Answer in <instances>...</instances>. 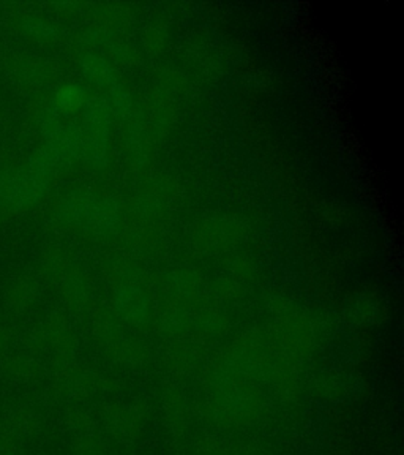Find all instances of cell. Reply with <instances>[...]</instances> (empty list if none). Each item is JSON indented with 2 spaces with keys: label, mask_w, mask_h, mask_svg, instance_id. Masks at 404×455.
<instances>
[{
  "label": "cell",
  "mask_w": 404,
  "mask_h": 455,
  "mask_svg": "<svg viewBox=\"0 0 404 455\" xmlns=\"http://www.w3.org/2000/svg\"><path fill=\"white\" fill-rule=\"evenodd\" d=\"M5 24L10 32L28 42L48 44V43L57 42L60 36V28L57 22L44 14L28 12L22 8H10L5 14Z\"/></svg>",
  "instance_id": "5"
},
{
  "label": "cell",
  "mask_w": 404,
  "mask_h": 455,
  "mask_svg": "<svg viewBox=\"0 0 404 455\" xmlns=\"http://www.w3.org/2000/svg\"><path fill=\"white\" fill-rule=\"evenodd\" d=\"M12 341H13V332H12V329L4 326V324H0V355H5V351H7L8 347L12 345Z\"/></svg>",
  "instance_id": "13"
},
{
  "label": "cell",
  "mask_w": 404,
  "mask_h": 455,
  "mask_svg": "<svg viewBox=\"0 0 404 455\" xmlns=\"http://www.w3.org/2000/svg\"><path fill=\"white\" fill-rule=\"evenodd\" d=\"M83 136V156L97 168L107 164V144H109V109L107 101L93 97L87 100L84 107V121L81 127Z\"/></svg>",
  "instance_id": "3"
},
{
  "label": "cell",
  "mask_w": 404,
  "mask_h": 455,
  "mask_svg": "<svg viewBox=\"0 0 404 455\" xmlns=\"http://www.w3.org/2000/svg\"><path fill=\"white\" fill-rule=\"evenodd\" d=\"M38 283L32 275H20L8 283L4 292V306L12 315H24L36 306Z\"/></svg>",
  "instance_id": "6"
},
{
  "label": "cell",
  "mask_w": 404,
  "mask_h": 455,
  "mask_svg": "<svg viewBox=\"0 0 404 455\" xmlns=\"http://www.w3.org/2000/svg\"><path fill=\"white\" fill-rule=\"evenodd\" d=\"M0 375L10 383H32L40 375V363L30 353H5L0 357Z\"/></svg>",
  "instance_id": "7"
},
{
  "label": "cell",
  "mask_w": 404,
  "mask_h": 455,
  "mask_svg": "<svg viewBox=\"0 0 404 455\" xmlns=\"http://www.w3.org/2000/svg\"><path fill=\"white\" fill-rule=\"evenodd\" d=\"M52 178L42 171L8 164L0 171V221L28 212L44 198Z\"/></svg>",
  "instance_id": "1"
},
{
  "label": "cell",
  "mask_w": 404,
  "mask_h": 455,
  "mask_svg": "<svg viewBox=\"0 0 404 455\" xmlns=\"http://www.w3.org/2000/svg\"><path fill=\"white\" fill-rule=\"evenodd\" d=\"M21 441L0 427V455H20Z\"/></svg>",
  "instance_id": "12"
},
{
  "label": "cell",
  "mask_w": 404,
  "mask_h": 455,
  "mask_svg": "<svg viewBox=\"0 0 404 455\" xmlns=\"http://www.w3.org/2000/svg\"><path fill=\"white\" fill-rule=\"evenodd\" d=\"M79 67L87 78L93 81L95 84L107 87V91L121 84L113 65L109 64L105 57L97 56L92 52H85L79 57Z\"/></svg>",
  "instance_id": "9"
},
{
  "label": "cell",
  "mask_w": 404,
  "mask_h": 455,
  "mask_svg": "<svg viewBox=\"0 0 404 455\" xmlns=\"http://www.w3.org/2000/svg\"><path fill=\"white\" fill-rule=\"evenodd\" d=\"M0 127H2V113H0Z\"/></svg>",
  "instance_id": "14"
},
{
  "label": "cell",
  "mask_w": 404,
  "mask_h": 455,
  "mask_svg": "<svg viewBox=\"0 0 404 455\" xmlns=\"http://www.w3.org/2000/svg\"><path fill=\"white\" fill-rule=\"evenodd\" d=\"M117 308L128 320L141 321L147 315L146 299L135 286H123L117 291Z\"/></svg>",
  "instance_id": "11"
},
{
  "label": "cell",
  "mask_w": 404,
  "mask_h": 455,
  "mask_svg": "<svg viewBox=\"0 0 404 455\" xmlns=\"http://www.w3.org/2000/svg\"><path fill=\"white\" fill-rule=\"evenodd\" d=\"M0 427H4L18 440L30 438L38 430V416L36 412L26 405H13L7 408L0 416Z\"/></svg>",
  "instance_id": "8"
},
{
  "label": "cell",
  "mask_w": 404,
  "mask_h": 455,
  "mask_svg": "<svg viewBox=\"0 0 404 455\" xmlns=\"http://www.w3.org/2000/svg\"><path fill=\"white\" fill-rule=\"evenodd\" d=\"M60 220L71 225L89 227L97 233H109L119 225V204L109 196H95L89 193H73L57 207Z\"/></svg>",
  "instance_id": "2"
},
{
  "label": "cell",
  "mask_w": 404,
  "mask_h": 455,
  "mask_svg": "<svg viewBox=\"0 0 404 455\" xmlns=\"http://www.w3.org/2000/svg\"><path fill=\"white\" fill-rule=\"evenodd\" d=\"M87 100L89 95L83 85L78 83H65L57 87L56 92L51 97V103L60 116H73L84 109Z\"/></svg>",
  "instance_id": "10"
},
{
  "label": "cell",
  "mask_w": 404,
  "mask_h": 455,
  "mask_svg": "<svg viewBox=\"0 0 404 455\" xmlns=\"http://www.w3.org/2000/svg\"><path fill=\"white\" fill-rule=\"evenodd\" d=\"M0 68L22 93L36 92L50 78V67L46 62L22 51H4L0 54Z\"/></svg>",
  "instance_id": "4"
}]
</instances>
